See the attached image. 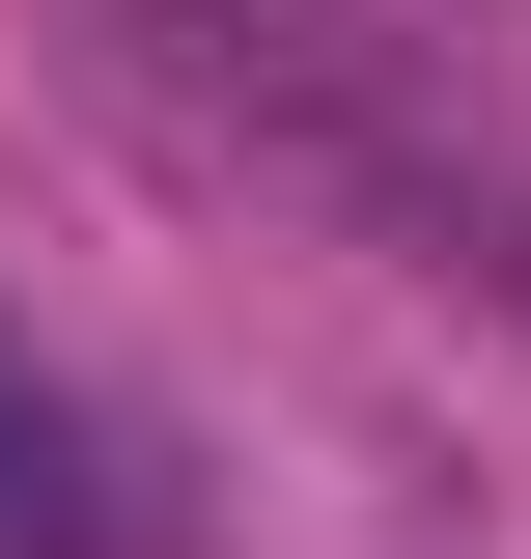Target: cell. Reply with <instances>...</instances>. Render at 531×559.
<instances>
[{
	"mask_svg": "<svg viewBox=\"0 0 531 559\" xmlns=\"http://www.w3.org/2000/svg\"><path fill=\"white\" fill-rule=\"evenodd\" d=\"M0 559H140V448L0 336Z\"/></svg>",
	"mask_w": 531,
	"mask_h": 559,
	"instance_id": "cell-1",
	"label": "cell"
}]
</instances>
